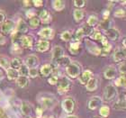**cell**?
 Listing matches in <instances>:
<instances>
[{"mask_svg": "<svg viewBox=\"0 0 126 118\" xmlns=\"http://www.w3.org/2000/svg\"><path fill=\"white\" fill-rule=\"evenodd\" d=\"M66 71H67V74L70 78L76 79V78H78L79 76L80 71H81V68H80V66H79V64L78 62H71L67 67Z\"/></svg>", "mask_w": 126, "mask_h": 118, "instance_id": "6da1fadb", "label": "cell"}, {"mask_svg": "<svg viewBox=\"0 0 126 118\" xmlns=\"http://www.w3.org/2000/svg\"><path fill=\"white\" fill-rule=\"evenodd\" d=\"M92 33H93L92 27H90V26L81 27V28H79V29H78L76 31L74 39H75V41L79 42L84 36H89L90 34H92Z\"/></svg>", "mask_w": 126, "mask_h": 118, "instance_id": "7a4b0ae2", "label": "cell"}, {"mask_svg": "<svg viewBox=\"0 0 126 118\" xmlns=\"http://www.w3.org/2000/svg\"><path fill=\"white\" fill-rule=\"evenodd\" d=\"M71 87V84H70V81L68 80L67 78H62L61 80H59L58 82V92L59 94H65L70 89Z\"/></svg>", "mask_w": 126, "mask_h": 118, "instance_id": "3957f363", "label": "cell"}, {"mask_svg": "<svg viewBox=\"0 0 126 118\" xmlns=\"http://www.w3.org/2000/svg\"><path fill=\"white\" fill-rule=\"evenodd\" d=\"M40 103L44 108H51L55 105L56 99L52 96H42L40 98Z\"/></svg>", "mask_w": 126, "mask_h": 118, "instance_id": "277c9868", "label": "cell"}, {"mask_svg": "<svg viewBox=\"0 0 126 118\" xmlns=\"http://www.w3.org/2000/svg\"><path fill=\"white\" fill-rule=\"evenodd\" d=\"M117 90L113 85H108L105 89V101H112L116 97Z\"/></svg>", "mask_w": 126, "mask_h": 118, "instance_id": "5b68a950", "label": "cell"}, {"mask_svg": "<svg viewBox=\"0 0 126 118\" xmlns=\"http://www.w3.org/2000/svg\"><path fill=\"white\" fill-rule=\"evenodd\" d=\"M62 108L67 114H71L75 109V101L73 98L68 97L62 101Z\"/></svg>", "mask_w": 126, "mask_h": 118, "instance_id": "8992f818", "label": "cell"}, {"mask_svg": "<svg viewBox=\"0 0 126 118\" xmlns=\"http://www.w3.org/2000/svg\"><path fill=\"white\" fill-rule=\"evenodd\" d=\"M15 27H16V24L14 23V21L12 20H5L4 23L1 25V33L4 34H8L9 33L13 32L15 30Z\"/></svg>", "mask_w": 126, "mask_h": 118, "instance_id": "52a82bcc", "label": "cell"}, {"mask_svg": "<svg viewBox=\"0 0 126 118\" xmlns=\"http://www.w3.org/2000/svg\"><path fill=\"white\" fill-rule=\"evenodd\" d=\"M86 44H87V49L88 50L90 53H92L93 55H100L101 53V49H100L96 44H94V42H90L88 40L86 41Z\"/></svg>", "mask_w": 126, "mask_h": 118, "instance_id": "ba28073f", "label": "cell"}, {"mask_svg": "<svg viewBox=\"0 0 126 118\" xmlns=\"http://www.w3.org/2000/svg\"><path fill=\"white\" fill-rule=\"evenodd\" d=\"M35 48H36V51H38L40 52H45L50 48V42L46 40H40L37 42Z\"/></svg>", "mask_w": 126, "mask_h": 118, "instance_id": "9c48e42d", "label": "cell"}, {"mask_svg": "<svg viewBox=\"0 0 126 118\" xmlns=\"http://www.w3.org/2000/svg\"><path fill=\"white\" fill-rule=\"evenodd\" d=\"M39 64V60L35 55H29L25 60V65L29 68H36Z\"/></svg>", "mask_w": 126, "mask_h": 118, "instance_id": "30bf717a", "label": "cell"}, {"mask_svg": "<svg viewBox=\"0 0 126 118\" xmlns=\"http://www.w3.org/2000/svg\"><path fill=\"white\" fill-rule=\"evenodd\" d=\"M20 43L22 44V46L25 49H29L32 46L33 44V37L27 35V36H22Z\"/></svg>", "mask_w": 126, "mask_h": 118, "instance_id": "8fae6325", "label": "cell"}, {"mask_svg": "<svg viewBox=\"0 0 126 118\" xmlns=\"http://www.w3.org/2000/svg\"><path fill=\"white\" fill-rule=\"evenodd\" d=\"M102 104V99L99 97H93L90 98L89 102H88V108L90 110H94L97 107H99Z\"/></svg>", "mask_w": 126, "mask_h": 118, "instance_id": "7c38bea8", "label": "cell"}, {"mask_svg": "<svg viewBox=\"0 0 126 118\" xmlns=\"http://www.w3.org/2000/svg\"><path fill=\"white\" fill-rule=\"evenodd\" d=\"M105 35L112 41H116L120 36V33L115 28H109V29L105 30Z\"/></svg>", "mask_w": 126, "mask_h": 118, "instance_id": "4fadbf2b", "label": "cell"}, {"mask_svg": "<svg viewBox=\"0 0 126 118\" xmlns=\"http://www.w3.org/2000/svg\"><path fill=\"white\" fill-rule=\"evenodd\" d=\"M125 51H124V49L123 50V49H116L115 51H114V52H113V60L115 61V62H120V61H122L123 60H124L125 59Z\"/></svg>", "mask_w": 126, "mask_h": 118, "instance_id": "5bb4252c", "label": "cell"}, {"mask_svg": "<svg viewBox=\"0 0 126 118\" xmlns=\"http://www.w3.org/2000/svg\"><path fill=\"white\" fill-rule=\"evenodd\" d=\"M54 62H55V64H57L58 66H61V67H68L71 63V60L69 59V57L62 55L56 60H54Z\"/></svg>", "mask_w": 126, "mask_h": 118, "instance_id": "9a60e30c", "label": "cell"}, {"mask_svg": "<svg viewBox=\"0 0 126 118\" xmlns=\"http://www.w3.org/2000/svg\"><path fill=\"white\" fill-rule=\"evenodd\" d=\"M116 74H117V71H116L115 68L110 66V67H108L105 69L104 76L106 79H113L116 77Z\"/></svg>", "mask_w": 126, "mask_h": 118, "instance_id": "2e32d148", "label": "cell"}, {"mask_svg": "<svg viewBox=\"0 0 126 118\" xmlns=\"http://www.w3.org/2000/svg\"><path fill=\"white\" fill-rule=\"evenodd\" d=\"M39 16H40L39 20H41L42 23H43V24H48V23H50V20H51V16H50V13H49L46 9L41 11V12H40Z\"/></svg>", "mask_w": 126, "mask_h": 118, "instance_id": "e0dca14e", "label": "cell"}, {"mask_svg": "<svg viewBox=\"0 0 126 118\" xmlns=\"http://www.w3.org/2000/svg\"><path fill=\"white\" fill-rule=\"evenodd\" d=\"M29 29V26H28V24L25 21H24L23 19L21 20H19L18 24L16 25V31L19 32L20 34H24V33H26Z\"/></svg>", "mask_w": 126, "mask_h": 118, "instance_id": "ac0fdd59", "label": "cell"}, {"mask_svg": "<svg viewBox=\"0 0 126 118\" xmlns=\"http://www.w3.org/2000/svg\"><path fill=\"white\" fill-rule=\"evenodd\" d=\"M52 29L50 28V27H46V28H43L41 31L38 33V35L40 37H42L43 39H49L50 37H52Z\"/></svg>", "mask_w": 126, "mask_h": 118, "instance_id": "d6986e66", "label": "cell"}, {"mask_svg": "<svg viewBox=\"0 0 126 118\" xmlns=\"http://www.w3.org/2000/svg\"><path fill=\"white\" fill-rule=\"evenodd\" d=\"M97 86H98V79L96 78H91L87 83L86 87L88 91H94L97 88Z\"/></svg>", "mask_w": 126, "mask_h": 118, "instance_id": "ffe728a7", "label": "cell"}, {"mask_svg": "<svg viewBox=\"0 0 126 118\" xmlns=\"http://www.w3.org/2000/svg\"><path fill=\"white\" fill-rule=\"evenodd\" d=\"M21 112L22 114L24 115V116H30L32 113V106L28 102H22L21 104Z\"/></svg>", "mask_w": 126, "mask_h": 118, "instance_id": "44dd1931", "label": "cell"}, {"mask_svg": "<svg viewBox=\"0 0 126 118\" xmlns=\"http://www.w3.org/2000/svg\"><path fill=\"white\" fill-rule=\"evenodd\" d=\"M41 74L43 77H48L52 73V66L50 64H44L41 67Z\"/></svg>", "mask_w": 126, "mask_h": 118, "instance_id": "7402d4cb", "label": "cell"}, {"mask_svg": "<svg viewBox=\"0 0 126 118\" xmlns=\"http://www.w3.org/2000/svg\"><path fill=\"white\" fill-rule=\"evenodd\" d=\"M91 78H93V73L91 70H85L83 73H82L81 77H80V82H81L82 84H87L88 80H89Z\"/></svg>", "mask_w": 126, "mask_h": 118, "instance_id": "603a6c76", "label": "cell"}, {"mask_svg": "<svg viewBox=\"0 0 126 118\" xmlns=\"http://www.w3.org/2000/svg\"><path fill=\"white\" fill-rule=\"evenodd\" d=\"M6 76H7V79L9 80H15V79H17L19 77V73L18 71L14 69V68H7L6 69Z\"/></svg>", "mask_w": 126, "mask_h": 118, "instance_id": "cb8c5ba5", "label": "cell"}, {"mask_svg": "<svg viewBox=\"0 0 126 118\" xmlns=\"http://www.w3.org/2000/svg\"><path fill=\"white\" fill-rule=\"evenodd\" d=\"M79 49H80V42H79L74 41V42H70V45H69V51H70L72 54L79 53Z\"/></svg>", "mask_w": 126, "mask_h": 118, "instance_id": "d4e9b609", "label": "cell"}, {"mask_svg": "<svg viewBox=\"0 0 126 118\" xmlns=\"http://www.w3.org/2000/svg\"><path fill=\"white\" fill-rule=\"evenodd\" d=\"M63 55V49L61 46H55L52 51V60H56Z\"/></svg>", "mask_w": 126, "mask_h": 118, "instance_id": "484cf974", "label": "cell"}, {"mask_svg": "<svg viewBox=\"0 0 126 118\" xmlns=\"http://www.w3.org/2000/svg\"><path fill=\"white\" fill-rule=\"evenodd\" d=\"M29 83V79L27 77L24 76H19L18 79H16V85L18 86L19 87H26Z\"/></svg>", "mask_w": 126, "mask_h": 118, "instance_id": "4316f807", "label": "cell"}, {"mask_svg": "<svg viewBox=\"0 0 126 118\" xmlns=\"http://www.w3.org/2000/svg\"><path fill=\"white\" fill-rule=\"evenodd\" d=\"M52 7L56 11H61L65 8V2L61 0H55L52 1Z\"/></svg>", "mask_w": 126, "mask_h": 118, "instance_id": "83f0119b", "label": "cell"}, {"mask_svg": "<svg viewBox=\"0 0 126 118\" xmlns=\"http://www.w3.org/2000/svg\"><path fill=\"white\" fill-rule=\"evenodd\" d=\"M113 107H114V109H116V110H125V96H124V95L123 99L120 98V99L114 104Z\"/></svg>", "mask_w": 126, "mask_h": 118, "instance_id": "f1b7e54d", "label": "cell"}, {"mask_svg": "<svg viewBox=\"0 0 126 118\" xmlns=\"http://www.w3.org/2000/svg\"><path fill=\"white\" fill-rule=\"evenodd\" d=\"M73 16H74V19H75L77 22L81 21L82 19L84 18V16H85L84 11L81 10V9H76V10L74 11Z\"/></svg>", "mask_w": 126, "mask_h": 118, "instance_id": "f546056e", "label": "cell"}, {"mask_svg": "<svg viewBox=\"0 0 126 118\" xmlns=\"http://www.w3.org/2000/svg\"><path fill=\"white\" fill-rule=\"evenodd\" d=\"M10 66H11V68H14V69H16V70H18L19 68H20V67L22 66V60L19 58L13 59L10 63Z\"/></svg>", "mask_w": 126, "mask_h": 118, "instance_id": "4dcf8cb0", "label": "cell"}, {"mask_svg": "<svg viewBox=\"0 0 126 118\" xmlns=\"http://www.w3.org/2000/svg\"><path fill=\"white\" fill-rule=\"evenodd\" d=\"M19 76H24V77H27L28 75V71H29V68L27 67L25 64H22V66L20 67L18 70Z\"/></svg>", "mask_w": 126, "mask_h": 118, "instance_id": "1f68e13d", "label": "cell"}, {"mask_svg": "<svg viewBox=\"0 0 126 118\" xmlns=\"http://www.w3.org/2000/svg\"><path fill=\"white\" fill-rule=\"evenodd\" d=\"M61 39L64 42H69L72 39V34H71L70 32L65 31L63 32L62 34H61Z\"/></svg>", "mask_w": 126, "mask_h": 118, "instance_id": "d6a6232c", "label": "cell"}, {"mask_svg": "<svg viewBox=\"0 0 126 118\" xmlns=\"http://www.w3.org/2000/svg\"><path fill=\"white\" fill-rule=\"evenodd\" d=\"M99 113L103 117H107L109 116V114H110V109H109L107 105H103V106L100 107Z\"/></svg>", "mask_w": 126, "mask_h": 118, "instance_id": "836d02e7", "label": "cell"}, {"mask_svg": "<svg viewBox=\"0 0 126 118\" xmlns=\"http://www.w3.org/2000/svg\"><path fill=\"white\" fill-rule=\"evenodd\" d=\"M29 24H30V26H31L32 29H35V28H37V27L39 26V24H40L39 18H37V17H33V18L30 19Z\"/></svg>", "mask_w": 126, "mask_h": 118, "instance_id": "e575fe53", "label": "cell"}, {"mask_svg": "<svg viewBox=\"0 0 126 118\" xmlns=\"http://www.w3.org/2000/svg\"><path fill=\"white\" fill-rule=\"evenodd\" d=\"M111 21L109 19H105V20H103L101 23H100V27L102 28V29H105V30H107L109 28H111Z\"/></svg>", "mask_w": 126, "mask_h": 118, "instance_id": "d590c367", "label": "cell"}, {"mask_svg": "<svg viewBox=\"0 0 126 118\" xmlns=\"http://www.w3.org/2000/svg\"><path fill=\"white\" fill-rule=\"evenodd\" d=\"M97 22H98V18H97L95 16H91L87 19V24H88L90 27L95 25V24H97Z\"/></svg>", "mask_w": 126, "mask_h": 118, "instance_id": "8d00e7d4", "label": "cell"}, {"mask_svg": "<svg viewBox=\"0 0 126 118\" xmlns=\"http://www.w3.org/2000/svg\"><path fill=\"white\" fill-rule=\"evenodd\" d=\"M125 77L121 76L120 78L116 79L115 86H117V87H124L125 86Z\"/></svg>", "mask_w": 126, "mask_h": 118, "instance_id": "74e56055", "label": "cell"}, {"mask_svg": "<svg viewBox=\"0 0 126 118\" xmlns=\"http://www.w3.org/2000/svg\"><path fill=\"white\" fill-rule=\"evenodd\" d=\"M9 66H10V63H9L7 59L0 58V67H2L3 68L7 69V68H9Z\"/></svg>", "mask_w": 126, "mask_h": 118, "instance_id": "f35d334b", "label": "cell"}, {"mask_svg": "<svg viewBox=\"0 0 126 118\" xmlns=\"http://www.w3.org/2000/svg\"><path fill=\"white\" fill-rule=\"evenodd\" d=\"M111 50H112V46H111V44L108 43L106 46H105V47H103V49H101V53H100V54L103 56L107 55L108 53L111 51Z\"/></svg>", "mask_w": 126, "mask_h": 118, "instance_id": "ab89813d", "label": "cell"}, {"mask_svg": "<svg viewBox=\"0 0 126 118\" xmlns=\"http://www.w3.org/2000/svg\"><path fill=\"white\" fill-rule=\"evenodd\" d=\"M48 82H49L50 85H52V86H54V85H56V84H58V82H59L58 75H52L50 79H48Z\"/></svg>", "mask_w": 126, "mask_h": 118, "instance_id": "60d3db41", "label": "cell"}, {"mask_svg": "<svg viewBox=\"0 0 126 118\" xmlns=\"http://www.w3.org/2000/svg\"><path fill=\"white\" fill-rule=\"evenodd\" d=\"M114 16L116 17H119V18H121V17H124L125 16V11L124 9H117V10L114 12Z\"/></svg>", "mask_w": 126, "mask_h": 118, "instance_id": "b9f144b4", "label": "cell"}, {"mask_svg": "<svg viewBox=\"0 0 126 118\" xmlns=\"http://www.w3.org/2000/svg\"><path fill=\"white\" fill-rule=\"evenodd\" d=\"M28 75H29L31 78H36V77L38 76V70H37V68H29Z\"/></svg>", "mask_w": 126, "mask_h": 118, "instance_id": "7bdbcfd3", "label": "cell"}, {"mask_svg": "<svg viewBox=\"0 0 126 118\" xmlns=\"http://www.w3.org/2000/svg\"><path fill=\"white\" fill-rule=\"evenodd\" d=\"M92 38L94 40H95V41H102V39L104 38V35H103L100 32H95L94 34H93V36H92Z\"/></svg>", "mask_w": 126, "mask_h": 118, "instance_id": "ee69618b", "label": "cell"}, {"mask_svg": "<svg viewBox=\"0 0 126 118\" xmlns=\"http://www.w3.org/2000/svg\"><path fill=\"white\" fill-rule=\"evenodd\" d=\"M74 5L76 7H79V8H82L84 7L85 5H86V1L84 0H76V1H74Z\"/></svg>", "mask_w": 126, "mask_h": 118, "instance_id": "f6af8a7d", "label": "cell"}, {"mask_svg": "<svg viewBox=\"0 0 126 118\" xmlns=\"http://www.w3.org/2000/svg\"><path fill=\"white\" fill-rule=\"evenodd\" d=\"M12 51L14 53H20L22 51L21 47H20V44H15L13 43V46H12Z\"/></svg>", "mask_w": 126, "mask_h": 118, "instance_id": "bcb514c9", "label": "cell"}, {"mask_svg": "<svg viewBox=\"0 0 126 118\" xmlns=\"http://www.w3.org/2000/svg\"><path fill=\"white\" fill-rule=\"evenodd\" d=\"M118 68H119V71H120V73H121L122 75L124 77V75H125V71H126V65H125V63H124V62L121 63V64L119 65Z\"/></svg>", "mask_w": 126, "mask_h": 118, "instance_id": "7dc6e473", "label": "cell"}, {"mask_svg": "<svg viewBox=\"0 0 126 118\" xmlns=\"http://www.w3.org/2000/svg\"><path fill=\"white\" fill-rule=\"evenodd\" d=\"M26 16L29 19H32V18H33V17H35V13H34V11L33 10L27 11V12H26Z\"/></svg>", "mask_w": 126, "mask_h": 118, "instance_id": "c3c4849f", "label": "cell"}, {"mask_svg": "<svg viewBox=\"0 0 126 118\" xmlns=\"http://www.w3.org/2000/svg\"><path fill=\"white\" fill-rule=\"evenodd\" d=\"M32 4L34 5V6H36V7H40V6H42V5L43 2L41 1V0H34L33 2H32Z\"/></svg>", "mask_w": 126, "mask_h": 118, "instance_id": "681fc988", "label": "cell"}, {"mask_svg": "<svg viewBox=\"0 0 126 118\" xmlns=\"http://www.w3.org/2000/svg\"><path fill=\"white\" fill-rule=\"evenodd\" d=\"M5 42H6L5 37L4 36L3 34H0V44H5Z\"/></svg>", "mask_w": 126, "mask_h": 118, "instance_id": "f907efd6", "label": "cell"}, {"mask_svg": "<svg viewBox=\"0 0 126 118\" xmlns=\"http://www.w3.org/2000/svg\"><path fill=\"white\" fill-rule=\"evenodd\" d=\"M103 17H104V20L108 19V17H109V10L104 11V13H103Z\"/></svg>", "mask_w": 126, "mask_h": 118, "instance_id": "816d5d0a", "label": "cell"}, {"mask_svg": "<svg viewBox=\"0 0 126 118\" xmlns=\"http://www.w3.org/2000/svg\"><path fill=\"white\" fill-rule=\"evenodd\" d=\"M102 44H103V47H105V46H106V45L108 44V41H107V39H106V37H105L104 36V38L102 39Z\"/></svg>", "mask_w": 126, "mask_h": 118, "instance_id": "f5cc1de1", "label": "cell"}, {"mask_svg": "<svg viewBox=\"0 0 126 118\" xmlns=\"http://www.w3.org/2000/svg\"><path fill=\"white\" fill-rule=\"evenodd\" d=\"M5 15L0 12V24H3V23L5 22Z\"/></svg>", "mask_w": 126, "mask_h": 118, "instance_id": "db71d44e", "label": "cell"}, {"mask_svg": "<svg viewBox=\"0 0 126 118\" xmlns=\"http://www.w3.org/2000/svg\"><path fill=\"white\" fill-rule=\"evenodd\" d=\"M36 113H37V115L39 116H42V108L41 107H38L36 109Z\"/></svg>", "mask_w": 126, "mask_h": 118, "instance_id": "11a10c76", "label": "cell"}, {"mask_svg": "<svg viewBox=\"0 0 126 118\" xmlns=\"http://www.w3.org/2000/svg\"><path fill=\"white\" fill-rule=\"evenodd\" d=\"M23 4L24 5V6H30V5L32 4V2H30V1H24Z\"/></svg>", "mask_w": 126, "mask_h": 118, "instance_id": "9f6ffc18", "label": "cell"}, {"mask_svg": "<svg viewBox=\"0 0 126 118\" xmlns=\"http://www.w3.org/2000/svg\"><path fill=\"white\" fill-rule=\"evenodd\" d=\"M123 45H124V48L125 49V38H124V40H123Z\"/></svg>", "mask_w": 126, "mask_h": 118, "instance_id": "6f0895ef", "label": "cell"}, {"mask_svg": "<svg viewBox=\"0 0 126 118\" xmlns=\"http://www.w3.org/2000/svg\"><path fill=\"white\" fill-rule=\"evenodd\" d=\"M67 118H78V117L76 116H68Z\"/></svg>", "mask_w": 126, "mask_h": 118, "instance_id": "680465c9", "label": "cell"}, {"mask_svg": "<svg viewBox=\"0 0 126 118\" xmlns=\"http://www.w3.org/2000/svg\"><path fill=\"white\" fill-rule=\"evenodd\" d=\"M2 78V71H1V69H0V79Z\"/></svg>", "mask_w": 126, "mask_h": 118, "instance_id": "91938a15", "label": "cell"}, {"mask_svg": "<svg viewBox=\"0 0 126 118\" xmlns=\"http://www.w3.org/2000/svg\"><path fill=\"white\" fill-rule=\"evenodd\" d=\"M27 118H33V117H31V116H27Z\"/></svg>", "mask_w": 126, "mask_h": 118, "instance_id": "94428289", "label": "cell"}, {"mask_svg": "<svg viewBox=\"0 0 126 118\" xmlns=\"http://www.w3.org/2000/svg\"><path fill=\"white\" fill-rule=\"evenodd\" d=\"M96 118H99V117H96Z\"/></svg>", "mask_w": 126, "mask_h": 118, "instance_id": "6125c7cd", "label": "cell"}]
</instances>
